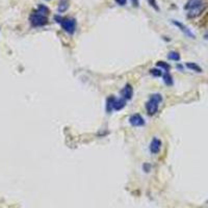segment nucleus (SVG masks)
<instances>
[{
  "label": "nucleus",
  "mask_w": 208,
  "mask_h": 208,
  "mask_svg": "<svg viewBox=\"0 0 208 208\" xmlns=\"http://www.w3.org/2000/svg\"><path fill=\"white\" fill-rule=\"evenodd\" d=\"M168 58L170 61H174V62H178L180 61V54L176 51H171V52L168 54Z\"/></svg>",
  "instance_id": "14"
},
{
  "label": "nucleus",
  "mask_w": 208,
  "mask_h": 208,
  "mask_svg": "<svg viewBox=\"0 0 208 208\" xmlns=\"http://www.w3.org/2000/svg\"><path fill=\"white\" fill-rule=\"evenodd\" d=\"M156 66H157L158 68H160V69H163L166 71H170V69H171V66L168 64V62H164L162 61H159L156 62Z\"/></svg>",
  "instance_id": "16"
},
{
  "label": "nucleus",
  "mask_w": 208,
  "mask_h": 208,
  "mask_svg": "<svg viewBox=\"0 0 208 208\" xmlns=\"http://www.w3.org/2000/svg\"><path fill=\"white\" fill-rule=\"evenodd\" d=\"M129 123L134 127H139V126H144L145 125V120L141 115L138 113H135V115H132L129 118Z\"/></svg>",
  "instance_id": "4"
},
{
  "label": "nucleus",
  "mask_w": 208,
  "mask_h": 208,
  "mask_svg": "<svg viewBox=\"0 0 208 208\" xmlns=\"http://www.w3.org/2000/svg\"><path fill=\"white\" fill-rule=\"evenodd\" d=\"M172 23L175 25V26H177L179 29H180L182 32L184 33L185 36H189V38H192V39H195V35L190 31V29L187 26H185L184 24H182L181 22H179V21H176V20H173L172 21Z\"/></svg>",
  "instance_id": "5"
},
{
  "label": "nucleus",
  "mask_w": 208,
  "mask_h": 208,
  "mask_svg": "<svg viewBox=\"0 0 208 208\" xmlns=\"http://www.w3.org/2000/svg\"><path fill=\"white\" fill-rule=\"evenodd\" d=\"M201 4H203L202 3V0H189L187 3L184 5V10H189V11L193 10V8L200 6Z\"/></svg>",
  "instance_id": "9"
},
{
  "label": "nucleus",
  "mask_w": 208,
  "mask_h": 208,
  "mask_svg": "<svg viewBox=\"0 0 208 208\" xmlns=\"http://www.w3.org/2000/svg\"><path fill=\"white\" fill-rule=\"evenodd\" d=\"M115 1H116L117 4L121 5V6H123V5H125L127 3V0H115Z\"/></svg>",
  "instance_id": "20"
},
{
  "label": "nucleus",
  "mask_w": 208,
  "mask_h": 208,
  "mask_svg": "<svg viewBox=\"0 0 208 208\" xmlns=\"http://www.w3.org/2000/svg\"><path fill=\"white\" fill-rule=\"evenodd\" d=\"M132 1V4H133V6L134 7H138L139 6V1L138 0H131Z\"/></svg>",
  "instance_id": "21"
},
{
  "label": "nucleus",
  "mask_w": 208,
  "mask_h": 208,
  "mask_svg": "<svg viewBox=\"0 0 208 208\" xmlns=\"http://www.w3.org/2000/svg\"><path fill=\"white\" fill-rule=\"evenodd\" d=\"M186 67L189 68V70H192V71H195V72H198V73H201L202 71V68L200 67L199 65H197L196 62H187L186 64Z\"/></svg>",
  "instance_id": "13"
},
{
  "label": "nucleus",
  "mask_w": 208,
  "mask_h": 208,
  "mask_svg": "<svg viewBox=\"0 0 208 208\" xmlns=\"http://www.w3.org/2000/svg\"><path fill=\"white\" fill-rule=\"evenodd\" d=\"M205 7H206V5L201 4L200 6L193 8V10H190L189 13L187 14V16H189V18H196L197 16H199L202 12H203V11L205 10Z\"/></svg>",
  "instance_id": "8"
},
{
  "label": "nucleus",
  "mask_w": 208,
  "mask_h": 208,
  "mask_svg": "<svg viewBox=\"0 0 208 208\" xmlns=\"http://www.w3.org/2000/svg\"><path fill=\"white\" fill-rule=\"evenodd\" d=\"M161 149V141L157 138H154L150 144V152L152 154H157Z\"/></svg>",
  "instance_id": "6"
},
{
  "label": "nucleus",
  "mask_w": 208,
  "mask_h": 208,
  "mask_svg": "<svg viewBox=\"0 0 208 208\" xmlns=\"http://www.w3.org/2000/svg\"><path fill=\"white\" fill-rule=\"evenodd\" d=\"M30 23L33 27H41L48 23V18L47 16L43 15L36 11V13H33L30 16Z\"/></svg>",
  "instance_id": "3"
},
{
  "label": "nucleus",
  "mask_w": 208,
  "mask_h": 208,
  "mask_svg": "<svg viewBox=\"0 0 208 208\" xmlns=\"http://www.w3.org/2000/svg\"><path fill=\"white\" fill-rule=\"evenodd\" d=\"M163 81L167 85H173L174 81H173V77L171 76V74L169 72H167L163 75Z\"/></svg>",
  "instance_id": "15"
},
{
  "label": "nucleus",
  "mask_w": 208,
  "mask_h": 208,
  "mask_svg": "<svg viewBox=\"0 0 208 208\" xmlns=\"http://www.w3.org/2000/svg\"><path fill=\"white\" fill-rule=\"evenodd\" d=\"M125 105H126V100H125L124 98L116 99L115 104H113V109L115 110H121L125 107Z\"/></svg>",
  "instance_id": "10"
},
{
  "label": "nucleus",
  "mask_w": 208,
  "mask_h": 208,
  "mask_svg": "<svg viewBox=\"0 0 208 208\" xmlns=\"http://www.w3.org/2000/svg\"><path fill=\"white\" fill-rule=\"evenodd\" d=\"M69 7V0H59V4H58V12L59 13H65L66 11Z\"/></svg>",
  "instance_id": "11"
},
{
  "label": "nucleus",
  "mask_w": 208,
  "mask_h": 208,
  "mask_svg": "<svg viewBox=\"0 0 208 208\" xmlns=\"http://www.w3.org/2000/svg\"><path fill=\"white\" fill-rule=\"evenodd\" d=\"M54 19L56 20L58 24H61V26L62 27L66 32L70 33V35H73L75 32L76 29V21L75 19L73 18H62L59 16H55Z\"/></svg>",
  "instance_id": "1"
},
{
  "label": "nucleus",
  "mask_w": 208,
  "mask_h": 208,
  "mask_svg": "<svg viewBox=\"0 0 208 208\" xmlns=\"http://www.w3.org/2000/svg\"><path fill=\"white\" fill-rule=\"evenodd\" d=\"M150 73L154 77H160V76H162V71L160 69H151Z\"/></svg>",
  "instance_id": "18"
},
{
  "label": "nucleus",
  "mask_w": 208,
  "mask_h": 208,
  "mask_svg": "<svg viewBox=\"0 0 208 208\" xmlns=\"http://www.w3.org/2000/svg\"><path fill=\"white\" fill-rule=\"evenodd\" d=\"M162 101L160 94H153L151 95L149 101L146 103V109L149 116H154L158 110V105Z\"/></svg>",
  "instance_id": "2"
},
{
  "label": "nucleus",
  "mask_w": 208,
  "mask_h": 208,
  "mask_svg": "<svg viewBox=\"0 0 208 208\" xmlns=\"http://www.w3.org/2000/svg\"><path fill=\"white\" fill-rule=\"evenodd\" d=\"M116 98L113 96H110L107 98L106 100V110L107 112H112V110L113 109V104H115Z\"/></svg>",
  "instance_id": "12"
},
{
  "label": "nucleus",
  "mask_w": 208,
  "mask_h": 208,
  "mask_svg": "<svg viewBox=\"0 0 208 208\" xmlns=\"http://www.w3.org/2000/svg\"><path fill=\"white\" fill-rule=\"evenodd\" d=\"M38 12L43 14V15L47 16L48 14H49V8H48L47 6H45V5L41 4V5H39V7H38Z\"/></svg>",
  "instance_id": "17"
},
{
  "label": "nucleus",
  "mask_w": 208,
  "mask_h": 208,
  "mask_svg": "<svg viewBox=\"0 0 208 208\" xmlns=\"http://www.w3.org/2000/svg\"><path fill=\"white\" fill-rule=\"evenodd\" d=\"M143 169L146 170V172H149V170H150V166H149V164H145V166L143 167Z\"/></svg>",
  "instance_id": "22"
},
{
  "label": "nucleus",
  "mask_w": 208,
  "mask_h": 208,
  "mask_svg": "<svg viewBox=\"0 0 208 208\" xmlns=\"http://www.w3.org/2000/svg\"><path fill=\"white\" fill-rule=\"evenodd\" d=\"M148 2H149V4L153 8H154L155 11H157V12H158V11H159V6L157 5V1H156V0H148Z\"/></svg>",
  "instance_id": "19"
},
{
  "label": "nucleus",
  "mask_w": 208,
  "mask_h": 208,
  "mask_svg": "<svg viewBox=\"0 0 208 208\" xmlns=\"http://www.w3.org/2000/svg\"><path fill=\"white\" fill-rule=\"evenodd\" d=\"M204 39H205V40H207V41H208V31L204 35Z\"/></svg>",
  "instance_id": "23"
},
{
  "label": "nucleus",
  "mask_w": 208,
  "mask_h": 208,
  "mask_svg": "<svg viewBox=\"0 0 208 208\" xmlns=\"http://www.w3.org/2000/svg\"><path fill=\"white\" fill-rule=\"evenodd\" d=\"M122 96H123V98L125 99V100H130L131 98H132L133 96V89L132 87H131L130 84H126L124 87V89L122 90Z\"/></svg>",
  "instance_id": "7"
}]
</instances>
